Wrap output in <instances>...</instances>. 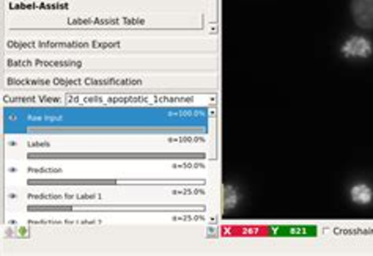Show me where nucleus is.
<instances>
[{"label": "nucleus", "instance_id": "nucleus-1", "mask_svg": "<svg viewBox=\"0 0 373 256\" xmlns=\"http://www.w3.org/2000/svg\"><path fill=\"white\" fill-rule=\"evenodd\" d=\"M354 24L364 30H373V0H352Z\"/></svg>", "mask_w": 373, "mask_h": 256}, {"label": "nucleus", "instance_id": "nucleus-2", "mask_svg": "<svg viewBox=\"0 0 373 256\" xmlns=\"http://www.w3.org/2000/svg\"><path fill=\"white\" fill-rule=\"evenodd\" d=\"M343 55L347 57H369L372 54V44L365 38L353 36L352 40H348L343 44L342 47Z\"/></svg>", "mask_w": 373, "mask_h": 256}, {"label": "nucleus", "instance_id": "nucleus-3", "mask_svg": "<svg viewBox=\"0 0 373 256\" xmlns=\"http://www.w3.org/2000/svg\"><path fill=\"white\" fill-rule=\"evenodd\" d=\"M350 195H352L353 202L354 203H359V204L370 203L372 202V197H373L370 187L369 186H364V184L354 186L352 189V192H350Z\"/></svg>", "mask_w": 373, "mask_h": 256}, {"label": "nucleus", "instance_id": "nucleus-4", "mask_svg": "<svg viewBox=\"0 0 373 256\" xmlns=\"http://www.w3.org/2000/svg\"><path fill=\"white\" fill-rule=\"evenodd\" d=\"M224 198H225V208H232L233 204H236V193L233 192V193H232V197H228L227 187H225V195H224Z\"/></svg>", "mask_w": 373, "mask_h": 256}]
</instances>
